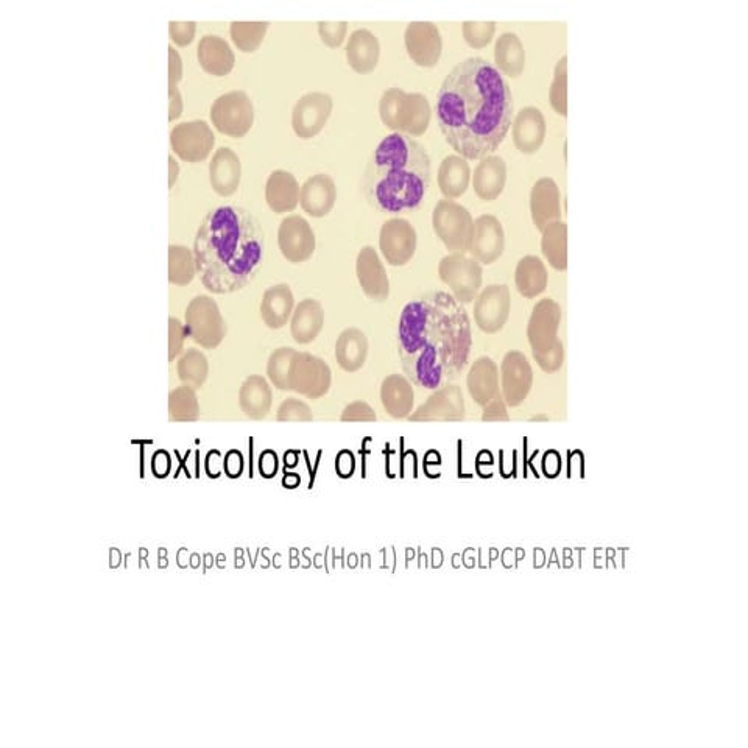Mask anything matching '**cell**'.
I'll use <instances>...</instances> for the list:
<instances>
[{
	"instance_id": "6da1fadb",
	"label": "cell",
	"mask_w": 748,
	"mask_h": 748,
	"mask_svg": "<svg viewBox=\"0 0 748 748\" xmlns=\"http://www.w3.org/2000/svg\"><path fill=\"white\" fill-rule=\"evenodd\" d=\"M443 138L465 159H484L504 142L513 124V94L501 72L484 58H468L449 72L437 94Z\"/></svg>"
},
{
	"instance_id": "7a4b0ae2",
	"label": "cell",
	"mask_w": 748,
	"mask_h": 748,
	"mask_svg": "<svg viewBox=\"0 0 748 748\" xmlns=\"http://www.w3.org/2000/svg\"><path fill=\"white\" fill-rule=\"evenodd\" d=\"M473 337L465 307L446 292L424 293L404 306L398 353L413 384L438 390L468 364Z\"/></svg>"
},
{
	"instance_id": "3957f363",
	"label": "cell",
	"mask_w": 748,
	"mask_h": 748,
	"mask_svg": "<svg viewBox=\"0 0 748 748\" xmlns=\"http://www.w3.org/2000/svg\"><path fill=\"white\" fill-rule=\"evenodd\" d=\"M265 236L259 220L240 206L212 209L198 228L195 265L203 286L230 295L250 286L264 261Z\"/></svg>"
},
{
	"instance_id": "277c9868",
	"label": "cell",
	"mask_w": 748,
	"mask_h": 748,
	"mask_svg": "<svg viewBox=\"0 0 748 748\" xmlns=\"http://www.w3.org/2000/svg\"><path fill=\"white\" fill-rule=\"evenodd\" d=\"M431 178L432 161L426 147L412 136L393 133L371 155L365 192L379 211H409L421 205Z\"/></svg>"
},
{
	"instance_id": "5b68a950",
	"label": "cell",
	"mask_w": 748,
	"mask_h": 748,
	"mask_svg": "<svg viewBox=\"0 0 748 748\" xmlns=\"http://www.w3.org/2000/svg\"><path fill=\"white\" fill-rule=\"evenodd\" d=\"M561 307L552 298H543L533 307L527 325L532 356L544 373H557L565 364V348L558 339Z\"/></svg>"
},
{
	"instance_id": "8992f818",
	"label": "cell",
	"mask_w": 748,
	"mask_h": 748,
	"mask_svg": "<svg viewBox=\"0 0 748 748\" xmlns=\"http://www.w3.org/2000/svg\"><path fill=\"white\" fill-rule=\"evenodd\" d=\"M382 124L401 135L423 136L431 125L432 110L429 100L420 92L392 88L382 94L379 102Z\"/></svg>"
},
{
	"instance_id": "52a82bcc",
	"label": "cell",
	"mask_w": 748,
	"mask_h": 748,
	"mask_svg": "<svg viewBox=\"0 0 748 748\" xmlns=\"http://www.w3.org/2000/svg\"><path fill=\"white\" fill-rule=\"evenodd\" d=\"M432 226L451 255L470 253L474 220L465 206L454 200H440L432 212Z\"/></svg>"
},
{
	"instance_id": "ba28073f",
	"label": "cell",
	"mask_w": 748,
	"mask_h": 748,
	"mask_svg": "<svg viewBox=\"0 0 748 748\" xmlns=\"http://www.w3.org/2000/svg\"><path fill=\"white\" fill-rule=\"evenodd\" d=\"M187 336L205 350H216L226 336V323L216 301L208 295L195 297L186 309Z\"/></svg>"
},
{
	"instance_id": "9c48e42d",
	"label": "cell",
	"mask_w": 748,
	"mask_h": 748,
	"mask_svg": "<svg viewBox=\"0 0 748 748\" xmlns=\"http://www.w3.org/2000/svg\"><path fill=\"white\" fill-rule=\"evenodd\" d=\"M211 120L222 135L244 138L255 124V106L245 91L226 92L212 103Z\"/></svg>"
},
{
	"instance_id": "30bf717a",
	"label": "cell",
	"mask_w": 748,
	"mask_h": 748,
	"mask_svg": "<svg viewBox=\"0 0 748 748\" xmlns=\"http://www.w3.org/2000/svg\"><path fill=\"white\" fill-rule=\"evenodd\" d=\"M438 276L460 304L473 303L482 289V265L466 255H448L438 264Z\"/></svg>"
},
{
	"instance_id": "8fae6325",
	"label": "cell",
	"mask_w": 748,
	"mask_h": 748,
	"mask_svg": "<svg viewBox=\"0 0 748 748\" xmlns=\"http://www.w3.org/2000/svg\"><path fill=\"white\" fill-rule=\"evenodd\" d=\"M332 373L320 357L309 353H295L289 370V390L309 399L325 396L331 389Z\"/></svg>"
},
{
	"instance_id": "7c38bea8",
	"label": "cell",
	"mask_w": 748,
	"mask_h": 748,
	"mask_svg": "<svg viewBox=\"0 0 748 748\" xmlns=\"http://www.w3.org/2000/svg\"><path fill=\"white\" fill-rule=\"evenodd\" d=\"M512 311L509 286L491 284L477 295L474 303V320L485 334H498L504 329Z\"/></svg>"
},
{
	"instance_id": "4fadbf2b",
	"label": "cell",
	"mask_w": 748,
	"mask_h": 748,
	"mask_svg": "<svg viewBox=\"0 0 748 748\" xmlns=\"http://www.w3.org/2000/svg\"><path fill=\"white\" fill-rule=\"evenodd\" d=\"M216 136L205 120H191L175 125L170 133V145L186 163H200L211 155Z\"/></svg>"
},
{
	"instance_id": "5bb4252c",
	"label": "cell",
	"mask_w": 748,
	"mask_h": 748,
	"mask_svg": "<svg viewBox=\"0 0 748 748\" xmlns=\"http://www.w3.org/2000/svg\"><path fill=\"white\" fill-rule=\"evenodd\" d=\"M417 230L409 220L395 217L387 220L379 234V250L387 264L392 267H403L409 264L417 251Z\"/></svg>"
},
{
	"instance_id": "9a60e30c",
	"label": "cell",
	"mask_w": 748,
	"mask_h": 748,
	"mask_svg": "<svg viewBox=\"0 0 748 748\" xmlns=\"http://www.w3.org/2000/svg\"><path fill=\"white\" fill-rule=\"evenodd\" d=\"M334 108V100L326 92H307L295 103L292 127L301 139H312L325 128Z\"/></svg>"
},
{
	"instance_id": "2e32d148",
	"label": "cell",
	"mask_w": 748,
	"mask_h": 748,
	"mask_svg": "<svg viewBox=\"0 0 748 748\" xmlns=\"http://www.w3.org/2000/svg\"><path fill=\"white\" fill-rule=\"evenodd\" d=\"M533 387V370L521 351H509L501 364V395L505 404L518 407L526 401Z\"/></svg>"
},
{
	"instance_id": "e0dca14e",
	"label": "cell",
	"mask_w": 748,
	"mask_h": 748,
	"mask_svg": "<svg viewBox=\"0 0 748 748\" xmlns=\"http://www.w3.org/2000/svg\"><path fill=\"white\" fill-rule=\"evenodd\" d=\"M404 43L410 60L420 68H435L442 58V33L432 22H410Z\"/></svg>"
},
{
	"instance_id": "ac0fdd59",
	"label": "cell",
	"mask_w": 748,
	"mask_h": 748,
	"mask_svg": "<svg viewBox=\"0 0 748 748\" xmlns=\"http://www.w3.org/2000/svg\"><path fill=\"white\" fill-rule=\"evenodd\" d=\"M279 250L292 264H303L315 253V234L304 217L289 216L281 222L278 231Z\"/></svg>"
},
{
	"instance_id": "d6986e66",
	"label": "cell",
	"mask_w": 748,
	"mask_h": 748,
	"mask_svg": "<svg viewBox=\"0 0 748 748\" xmlns=\"http://www.w3.org/2000/svg\"><path fill=\"white\" fill-rule=\"evenodd\" d=\"M357 279L365 295L374 303H384L390 297V279L378 251L364 247L356 262Z\"/></svg>"
},
{
	"instance_id": "ffe728a7",
	"label": "cell",
	"mask_w": 748,
	"mask_h": 748,
	"mask_svg": "<svg viewBox=\"0 0 748 748\" xmlns=\"http://www.w3.org/2000/svg\"><path fill=\"white\" fill-rule=\"evenodd\" d=\"M504 226L498 217L491 214L474 220L473 244L470 253L479 264L491 265L504 255Z\"/></svg>"
},
{
	"instance_id": "44dd1931",
	"label": "cell",
	"mask_w": 748,
	"mask_h": 748,
	"mask_svg": "<svg viewBox=\"0 0 748 748\" xmlns=\"http://www.w3.org/2000/svg\"><path fill=\"white\" fill-rule=\"evenodd\" d=\"M465 417V399L459 385L446 384L410 415V421H460Z\"/></svg>"
},
{
	"instance_id": "7402d4cb",
	"label": "cell",
	"mask_w": 748,
	"mask_h": 748,
	"mask_svg": "<svg viewBox=\"0 0 748 748\" xmlns=\"http://www.w3.org/2000/svg\"><path fill=\"white\" fill-rule=\"evenodd\" d=\"M533 225L543 233L547 226L561 220V195L552 178H540L530 192Z\"/></svg>"
},
{
	"instance_id": "603a6c76",
	"label": "cell",
	"mask_w": 748,
	"mask_h": 748,
	"mask_svg": "<svg viewBox=\"0 0 748 748\" xmlns=\"http://www.w3.org/2000/svg\"><path fill=\"white\" fill-rule=\"evenodd\" d=\"M337 200V187L326 173H317L301 186L300 205L306 214L322 219L332 211Z\"/></svg>"
},
{
	"instance_id": "cb8c5ba5",
	"label": "cell",
	"mask_w": 748,
	"mask_h": 748,
	"mask_svg": "<svg viewBox=\"0 0 748 748\" xmlns=\"http://www.w3.org/2000/svg\"><path fill=\"white\" fill-rule=\"evenodd\" d=\"M513 142L524 155H533L546 139V119L535 106H527L513 120Z\"/></svg>"
},
{
	"instance_id": "d4e9b609",
	"label": "cell",
	"mask_w": 748,
	"mask_h": 748,
	"mask_svg": "<svg viewBox=\"0 0 748 748\" xmlns=\"http://www.w3.org/2000/svg\"><path fill=\"white\" fill-rule=\"evenodd\" d=\"M240 178L242 163L239 156L228 147H220L209 163V181L212 189L220 197H231L239 189Z\"/></svg>"
},
{
	"instance_id": "484cf974",
	"label": "cell",
	"mask_w": 748,
	"mask_h": 748,
	"mask_svg": "<svg viewBox=\"0 0 748 748\" xmlns=\"http://www.w3.org/2000/svg\"><path fill=\"white\" fill-rule=\"evenodd\" d=\"M468 392L477 406L485 407L490 404L499 392V367L491 357H479L471 365L466 378Z\"/></svg>"
},
{
	"instance_id": "4316f807",
	"label": "cell",
	"mask_w": 748,
	"mask_h": 748,
	"mask_svg": "<svg viewBox=\"0 0 748 748\" xmlns=\"http://www.w3.org/2000/svg\"><path fill=\"white\" fill-rule=\"evenodd\" d=\"M381 57V44L378 36L367 29H357L351 33L346 44V60L357 74H370L378 68Z\"/></svg>"
},
{
	"instance_id": "83f0119b",
	"label": "cell",
	"mask_w": 748,
	"mask_h": 748,
	"mask_svg": "<svg viewBox=\"0 0 748 748\" xmlns=\"http://www.w3.org/2000/svg\"><path fill=\"white\" fill-rule=\"evenodd\" d=\"M507 183V163L501 156L490 155L480 159L474 170L473 187L477 197L484 202H494L504 192Z\"/></svg>"
},
{
	"instance_id": "f1b7e54d",
	"label": "cell",
	"mask_w": 748,
	"mask_h": 748,
	"mask_svg": "<svg viewBox=\"0 0 748 748\" xmlns=\"http://www.w3.org/2000/svg\"><path fill=\"white\" fill-rule=\"evenodd\" d=\"M300 184L292 173L275 170L265 184V202L275 214L292 212L300 203Z\"/></svg>"
},
{
	"instance_id": "f546056e",
	"label": "cell",
	"mask_w": 748,
	"mask_h": 748,
	"mask_svg": "<svg viewBox=\"0 0 748 748\" xmlns=\"http://www.w3.org/2000/svg\"><path fill=\"white\" fill-rule=\"evenodd\" d=\"M323 326H325V311H323L322 304L314 298L301 301L290 318V332H292L293 340L300 345H309L314 342L323 331Z\"/></svg>"
},
{
	"instance_id": "4dcf8cb0",
	"label": "cell",
	"mask_w": 748,
	"mask_h": 748,
	"mask_svg": "<svg viewBox=\"0 0 748 748\" xmlns=\"http://www.w3.org/2000/svg\"><path fill=\"white\" fill-rule=\"evenodd\" d=\"M295 311V298L287 284L269 287L262 295L261 318L270 329H281L289 323Z\"/></svg>"
},
{
	"instance_id": "1f68e13d",
	"label": "cell",
	"mask_w": 748,
	"mask_h": 748,
	"mask_svg": "<svg viewBox=\"0 0 748 748\" xmlns=\"http://www.w3.org/2000/svg\"><path fill=\"white\" fill-rule=\"evenodd\" d=\"M198 61L203 71L214 77H225L234 69L236 57L230 44L217 35H206L200 39L197 49Z\"/></svg>"
},
{
	"instance_id": "d6a6232c",
	"label": "cell",
	"mask_w": 748,
	"mask_h": 748,
	"mask_svg": "<svg viewBox=\"0 0 748 748\" xmlns=\"http://www.w3.org/2000/svg\"><path fill=\"white\" fill-rule=\"evenodd\" d=\"M412 384L403 374H390L382 381L381 401L385 412L395 420L409 418L413 409Z\"/></svg>"
},
{
	"instance_id": "836d02e7",
	"label": "cell",
	"mask_w": 748,
	"mask_h": 748,
	"mask_svg": "<svg viewBox=\"0 0 748 748\" xmlns=\"http://www.w3.org/2000/svg\"><path fill=\"white\" fill-rule=\"evenodd\" d=\"M471 181L470 164L459 155H449L443 159L438 169V187L446 200L462 197Z\"/></svg>"
},
{
	"instance_id": "e575fe53",
	"label": "cell",
	"mask_w": 748,
	"mask_h": 748,
	"mask_svg": "<svg viewBox=\"0 0 748 748\" xmlns=\"http://www.w3.org/2000/svg\"><path fill=\"white\" fill-rule=\"evenodd\" d=\"M368 357V339L364 331L348 328L340 334L336 343V359L346 373H356L364 368Z\"/></svg>"
},
{
	"instance_id": "d590c367",
	"label": "cell",
	"mask_w": 748,
	"mask_h": 748,
	"mask_svg": "<svg viewBox=\"0 0 748 748\" xmlns=\"http://www.w3.org/2000/svg\"><path fill=\"white\" fill-rule=\"evenodd\" d=\"M272 389L262 376H250L242 384L239 392L240 409L251 420H262L267 417L272 407Z\"/></svg>"
},
{
	"instance_id": "8d00e7d4",
	"label": "cell",
	"mask_w": 748,
	"mask_h": 748,
	"mask_svg": "<svg viewBox=\"0 0 748 748\" xmlns=\"http://www.w3.org/2000/svg\"><path fill=\"white\" fill-rule=\"evenodd\" d=\"M494 61L498 71L510 78H519L526 68V50L516 33L505 32L494 46Z\"/></svg>"
},
{
	"instance_id": "74e56055",
	"label": "cell",
	"mask_w": 748,
	"mask_h": 748,
	"mask_svg": "<svg viewBox=\"0 0 748 748\" xmlns=\"http://www.w3.org/2000/svg\"><path fill=\"white\" fill-rule=\"evenodd\" d=\"M549 281L546 265L538 256H524L516 265L515 286L524 298L540 297Z\"/></svg>"
},
{
	"instance_id": "f35d334b",
	"label": "cell",
	"mask_w": 748,
	"mask_h": 748,
	"mask_svg": "<svg viewBox=\"0 0 748 748\" xmlns=\"http://www.w3.org/2000/svg\"><path fill=\"white\" fill-rule=\"evenodd\" d=\"M541 251L552 269L566 272L568 269V225L555 222L547 226L541 239Z\"/></svg>"
},
{
	"instance_id": "ab89813d",
	"label": "cell",
	"mask_w": 748,
	"mask_h": 748,
	"mask_svg": "<svg viewBox=\"0 0 748 748\" xmlns=\"http://www.w3.org/2000/svg\"><path fill=\"white\" fill-rule=\"evenodd\" d=\"M197 275L195 256L187 247L170 245L169 247V281L175 286H187Z\"/></svg>"
},
{
	"instance_id": "60d3db41",
	"label": "cell",
	"mask_w": 748,
	"mask_h": 748,
	"mask_svg": "<svg viewBox=\"0 0 748 748\" xmlns=\"http://www.w3.org/2000/svg\"><path fill=\"white\" fill-rule=\"evenodd\" d=\"M209 364L202 351L187 350L178 362V376L181 382L191 389H202L208 379Z\"/></svg>"
},
{
	"instance_id": "b9f144b4",
	"label": "cell",
	"mask_w": 748,
	"mask_h": 748,
	"mask_svg": "<svg viewBox=\"0 0 748 748\" xmlns=\"http://www.w3.org/2000/svg\"><path fill=\"white\" fill-rule=\"evenodd\" d=\"M269 25V22H233L230 27L231 39L242 52H256L267 35Z\"/></svg>"
},
{
	"instance_id": "7bdbcfd3",
	"label": "cell",
	"mask_w": 748,
	"mask_h": 748,
	"mask_svg": "<svg viewBox=\"0 0 748 748\" xmlns=\"http://www.w3.org/2000/svg\"><path fill=\"white\" fill-rule=\"evenodd\" d=\"M170 420L194 421L197 420L200 407H198L197 396L194 389L183 385L170 393Z\"/></svg>"
},
{
	"instance_id": "ee69618b",
	"label": "cell",
	"mask_w": 748,
	"mask_h": 748,
	"mask_svg": "<svg viewBox=\"0 0 748 748\" xmlns=\"http://www.w3.org/2000/svg\"><path fill=\"white\" fill-rule=\"evenodd\" d=\"M549 100L558 116H568V57H561L555 66Z\"/></svg>"
},
{
	"instance_id": "f6af8a7d",
	"label": "cell",
	"mask_w": 748,
	"mask_h": 748,
	"mask_svg": "<svg viewBox=\"0 0 748 748\" xmlns=\"http://www.w3.org/2000/svg\"><path fill=\"white\" fill-rule=\"evenodd\" d=\"M297 351L289 346H283L273 351L267 364V374L270 382L275 385L276 389L289 390V370L290 362Z\"/></svg>"
},
{
	"instance_id": "bcb514c9",
	"label": "cell",
	"mask_w": 748,
	"mask_h": 748,
	"mask_svg": "<svg viewBox=\"0 0 748 748\" xmlns=\"http://www.w3.org/2000/svg\"><path fill=\"white\" fill-rule=\"evenodd\" d=\"M463 38L473 49H484L493 41L496 33L494 22H463Z\"/></svg>"
},
{
	"instance_id": "7dc6e473",
	"label": "cell",
	"mask_w": 748,
	"mask_h": 748,
	"mask_svg": "<svg viewBox=\"0 0 748 748\" xmlns=\"http://www.w3.org/2000/svg\"><path fill=\"white\" fill-rule=\"evenodd\" d=\"M278 420L306 423V421L314 420V417H312L311 409L306 403H303L300 399L290 398L279 407Z\"/></svg>"
},
{
	"instance_id": "c3c4849f",
	"label": "cell",
	"mask_w": 748,
	"mask_h": 748,
	"mask_svg": "<svg viewBox=\"0 0 748 748\" xmlns=\"http://www.w3.org/2000/svg\"><path fill=\"white\" fill-rule=\"evenodd\" d=\"M346 32H348V24L346 22H318L320 38L331 49L342 46L343 41H345Z\"/></svg>"
},
{
	"instance_id": "681fc988",
	"label": "cell",
	"mask_w": 748,
	"mask_h": 748,
	"mask_svg": "<svg viewBox=\"0 0 748 748\" xmlns=\"http://www.w3.org/2000/svg\"><path fill=\"white\" fill-rule=\"evenodd\" d=\"M197 24L195 22H175L169 24L170 38L180 47L189 46L194 41Z\"/></svg>"
},
{
	"instance_id": "f907efd6",
	"label": "cell",
	"mask_w": 748,
	"mask_h": 748,
	"mask_svg": "<svg viewBox=\"0 0 748 748\" xmlns=\"http://www.w3.org/2000/svg\"><path fill=\"white\" fill-rule=\"evenodd\" d=\"M187 332L183 323L178 318L170 317L169 320V360L172 362L178 354L183 351L184 340Z\"/></svg>"
},
{
	"instance_id": "816d5d0a",
	"label": "cell",
	"mask_w": 748,
	"mask_h": 748,
	"mask_svg": "<svg viewBox=\"0 0 748 748\" xmlns=\"http://www.w3.org/2000/svg\"><path fill=\"white\" fill-rule=\"evenodd\" d=\"M342 421L370 423V421H376V413L367 403H354L343 410Z\"/></svg>"
},
{
	"instance_id": "f5cc1de1",
	"label": "cell",
	"mask_w": 748,
	"mask_h": 748,
	"mask_svg": "<svg viewBox=\"0 0 748 748\" xmlns=\"http://www.w3.org/2000/svg\"><path fill=\"white\" fill-rule=\"evenodd\" d=\"M484 421H509V413H507V404H505L502 395L496 396L490 404L484 407V415H482Z\"/></svg>"
},
{
	"instance_id": "db71d44e",
	"label": "cell",
	"mask_w": 748,
	"mask_h": 748,
	"mask_svg": "<svg viewBox=\"0 0 748 748\" xmlns=\"http://www.w3.org/2000/svg\"><path fill=\"white\" fill-rule=\"evenodd\" d=\"M183 78V63L177 50L169 47V92L178 91V83Z\"/></svg>"
},
{
	"instance_id": "11a10c76",
	"label": "cell",
	"mask_w": 748,
	"mask_h": 748,
	"mask_svg": "<svg viewBox=\"0 0 748 748\" xmlns=\"http://www.w3.org/2000/svg\"><path fill=\"white\" fill-rule=\"evenodd\" d=\"M169 163H170V181L169 186L173 187V184H175V181H177L178 178V172H180V167H178L177 161L173 159V156H169Z\"/></svg>"
}]
</instances>
